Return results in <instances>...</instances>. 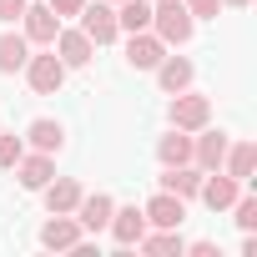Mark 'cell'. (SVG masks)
<instances>
[{"instance_id": "cell-1", "label": "cell", "mask_w": 257, "mask_h": 257, "mask_svg": "<svg viewBox=\"0 0 257 257\" xmlns=\"http://www.w3.org/2000/svg\"><path fill=\"white\" fill-rule=\"evenodd\" d=\"M152 31L167 46H187L192 31H197V21H192V11L182 6V0H157V6H152Z\"/></svg>"}, {"instance_id": "cell-2", "label": "cell", "mask_w": 257, "mask_h": 257, "mask_svg": "<svg viewBox=\"0 0 257 257\" xmlns=\"http://www.w3.org/2000/svg\"><path fill=\"white\" fill-rule=\"evenodd\" d=\"M212 121V101L197 96V91H177L172 96V126L177 132H202V126Z\"/></svg>"}, {"instance_id": "cell-3", "label": "cell", "mask_w": 257, "mask_h": 257, "mask_svg": "<svg viewBox=\"0 0 257 257\" xmlns=\"http://www.w3.org/2000/svg\"><path fill=\"white\" fill-rule=\"evenodd\" d=\"M81 31H86V41H91V46H111V41L121 36L116 11L106 6V0H96V6L86 0V6H81Z\"/></svg>"}, {"instance_id": "cell-4", "label": "cell", "mask_w": 257, "mask_h": 257, "mask_svg": "<svg viewBox=\"0 0 257 257\" xmlns=\"http://www.w3.org/2000/svg\"><path fill=\"white\" fill-rule=\"evenodd\" d=\"M26 76H31V91H36V96H56V91L66 86V66H61L56 51L31 56V61H26Z\"/></svg>"}, {"instance_id": "cell-5", "label": "cell", "mask_w": 257, "mask_h": 257, "mask_svg": "<svg viewBox=\"0 0 257 257\" xmlns=\"http://www.w3.org/2000/svg\"><path fill=\"white\" fill-rule=\"evenodd\" d=\"M162 56H167V41L157 31H132V41H126V61H132L137 71H157Z\"/></svg>"}, {"instance_id": "cell-6", "label": "cell", "mask_w": 257, "mask_h": 257, "mask_svg": "<svg viewBox=\"0 0 257 257\" xmlns=\"http://www.w3.org/2000/svg\"><path fill=\"white\" fill-rule=\"evenodd\" d=\"M21 36L31 41V46H51L56 41V31H61V16L51 11V6H26V16H21Z\"/></svg>"}, {"instance_id": "cell-7", "label": "cell", "mask_w": 257, "mask_h": 257, "mask_svg": "<svg viewBox=\"0 0 257 257\" xmlns=\"http://www.w3.org/2000/svg\"><path fill=\"white\" fill-rule=\"evenodd\" d=\"M197 197H202L212 212H227V207L242 197V182H232L227 172H207V177H202V187H197Z\"/></svg>"}, {"instance_id": "cell-8", "label": "cell", "mask_w": 257, "mask_h": 257, "mask_svg": "<svg viewBox=\"0 0 257 257\" xmlns=\"http://www.w3.org/2000/svg\"><path fill=\"white\" fill-rule=\"evenodd\" d=\"M51 51L61 56V66L66 71H81L86 61H91V41H86V31H56V41H51Z\"/></svg>"}, {"instance_id": "cell-9", "label": "cell", "mask_w": 257, "mask_h": 257, "mask_svg": "<svg viewBox=\"0 0 257 257\" xmlns=\"http://www.w3.org/2000/svg\"><path fill=\"white\" fill-rule=\"evenodd\" d=\"M41 242H46L51 252H71V247L81 242V222H76L71 212H51V222L41 227Z\"/></svg>"}, {"instance_id": "cell-10", "label": "cell", "mask_w": 257, "mask_h": 257, "mask_svg": "<svg viewBox=\"0 0 257 257\" xmlns=\"http://www.w3.org/2000/svg\"><path fill=\"white\" fill-rule=\"evenodd\" d=\"M142 212H147V227H182L187 222V202L172 197V192H157Z\"/></svg>"}, {"instance_id": "cell-11", "label": "cell", "mask_w": 257, "mask_h": 257, "mask_svg": "<svg viewBox=\"0 0 257 257\" xmlns=\"http://www.w3.org/2000/svg\"><path fill=\"white\" fill-rule=\"evenodd\" d=\"M111 237L121 242V247H132V242H142V232H147V212L142 207H111Z\"/></svg>"}, {"instance_id": "cell-12", "label": "cell", "mask_w": 257, "mask_h": 257, "mask_svg": "<svg viewBox=\"0 0 257 257\" xmlns=\"http://www.w3.org/2000/svg\"><path fill=\"white\" fill-rule=\"evenodd\" d=\"M227 147H232V137H227V132L192 137V162H197L202 172H217V167H222V157H227Z\"/></svg>"}, {"instance_id": "cell-13", "label": "cell", "mask_w": 257, "mask_h": 257, "mask_svg": "<svg viewBox=\"0 0 257 257\" xmlns=\"http://www.w3.org/2000/svg\"><path fill=\"white\" fill-rule=\"evenodd\" d=\"M111 207H116V202H111L106 192H96V197H86V192H81V202H76V212H71V217L81 222V232H101V227L111 222Z\"/></svg>"}, {"instance_id": "cell-14", "label": "cell", "mask_w": 257, "mask_h": 257, "mask_svg": "<svg viewBox=\"0 0 257 257\" xmlns=\"http://www.w3.org/2000/svg\"><path fill=\"white\" fill-rule=\"evenodd\" d=\"M192 76H197V71H192V61H187V56H162V61H157V81H162V91H167V96L187 91V86H192Z\"/></svg>"}, {"instance_id": "cell-15", "label": "cell", "mask_w": 257, "mask_h": 257, "mask_svg": "<svg viewBox=\"0 0 257 257\" xmlns=\"http://www.w3.org/2000/svg\"><path fill=\"white\" fill-rule=\"evenodd\" d=\"M11 172H21V187H26V192H41V187L56 177V162H51V152H36V157H21Z\"/></svg>"}, {"instance_id": "cell-16", "label": "cell", "mask_w": 257, "mask_h": 257, "mask_svg": "<svg viewBox=\"0 0 257 257\" xmlns=\"http://www.w3.org/2000/svg\"><path fill=\"white\" fill-rule=\"evenodd\" d=\"M202 167H192V162H182V167H167V177H162V192H172V197H197V187H202Z\"/></svg>"}, {"instance_id": "cell-17", "label": "cell", "mask_w": 257, "mask_h": 257, "mask_svg": "<svg viewBox=\"0 0 257 257\" xmlns=\"http://www.w3.org/2000/svg\"><path fill=\"white\" fill-rule=\"evenodd\" d=\"M252 167H257V147H252V142H237V147H227V157H222L217 172H227L232 182H247Z\"/></svg>"}, {"instance_id": "cell-18", "label": "cell", "mask_w": 257, "mask_h": 257, "mask_svg": "<svg viewBox=\"0 0 257 257\" xmlns=\"http://www.w3.org/2000/svg\"><path fill=\"white\" fill-rule=\"evenodd\" d=\"M41 192H46L51 212H76V202H81V182H71V177H51Z\"/></svg>"}, {"instance_id": "cell-19", "label": "cell", "mask_w": 257, "mask_h": 257, "mask_svg": "<svg viewBox=\"0 0 257 257\" xmlns=\"http://www.w3.org/2000/svg\"><path fill=\"white\" fill-rule=\"evenodd\" d=\"M142 252H152V257H182L187 252V242L177 237V227H157V232H142V242H137Z\"/></svg>"}, {"instance_id": "cell-20", "label": "cell", "mask_w": 257, "mask_h": 257, "mask_svg": "<svg viewBox=\"0 0 257 257\" xmlns=\"http://www.w3.org/2000/svg\"><path fill=\"white\" fill-rule=\"evenodd\" d=\"M26 142H31L36 152H51V157H56V152L66 147V132H61V121H46V116H41V121H31Z\"/></svg>"}, {"instance_id": "cell-21", "label": "cell", "mask_w": 257, "mask_h": 257, "mask_svg": "<svg viewBox=\"0 0 257 257\" xmlns=\"http://www.w3.org/2000/svg\"><path fill=\"white\" fill-rule=\"evenodd\" d=\"M116 26L132 36V31H152V6L147 0H116Z\"/></svg>"}, {"instance_id": "cell-22", "label": "cell", "mask_w": 257, "mask_h": 257, "mask_svg": "<svg viewBox=\"0 0 257 257\" xmlns=\"http://www.w3.org/2000/svg\"><path fill=\"white\" fill-rule=\"evenodd\" d=\"M26 61H31V41L26 36H16V31L0 36V71H6V76L11 71H26Z\"/></svg>"}, {"instance_id": "cell-23", "label": "cell", "mask_w": 257, "mask_h": 257, "mask_svg": "<svg viewBox=\"0 0 257 257\" xmlns=\"http://www.w3.org/2000/svg\"><path fill=\"white\" fill-rule=\"evenodd\" d=\"M157 157H162L167 167H182V162H192V137L172 126V132H167V137L157 142Z\"/></svg>"}, {"instance_id": "cell-24", "label": "cell", "mask_w": 257, "mask_h": 257, "mask_svg": "<svg viewBox=\"0 0 257 257\" xmlns=\"http://www.w3.org/2000/svg\"><path fill=\"white\" fill-rule=\"evenodd\" d=\"M21 157H26V142H21V137H11V132H0V167L11 172Z\"/></svg>"}, {"instance_id": "cell-25", "label": "cell", "mask_w": 257, "mask_h": 257, "mask_svg": "<svg viewBox=\"0 0 257 257\" xmlns=\"http://www.w3.org/2000/svg\"><path fill=\"white\" fill-rule=\"evenodd\" d=\"M232 212H237V227H242V232H252V227H257V197H237V202H232Z\"/></svg>"}, {"instance_id": "cell-26", "label": "cell", "mask_w": 257, "mask_h": 257, "mask_svg": "<svg viewBox=\"0 0 257 257\" xmlns=\"http://www.w3.org/2000/svg\"><path fill=\"white\" fill-rule=\"evenodd\" d=\"M182 6L192 11V21H217V11H222V0H182Z\"/></svg>"}, {"instance_id": "cell-27", "label": "cell", "mask_w": 257, "mask_h": 257, "mask_svg": "<svg viewBox=\"0 0 257 257\" xmlns=\"http://www.w3.org/2000/svg\"><path fill=\"white\" fill-rule=\"evenodd\" d=\"M26 6H31V0H0V21H6V26H16V21L26 16Z\"/></svg>"}, {"instance_id": "cell-28", "label": "cell", "mask_w": 257, "mask_h": 257, "mask_svg": "<svg viewBox=\"0 0 257 257\" xmlns=\"http://www.w3.org/2000/svg\"><path fill=\"white\" fill-rule=\"evenodd\" d=\"M81 6H86V0H51V11L66 21V16H81Z\"/></svg>"}, {"instance_id": "cell-29", "label": "cell", "mask_w": 257, "mask_h": 257, "mask_svg": "<svg viewBox=\"0 0 257 257\" xmlns=\"http://www.w3.org/2000/svg\"><path fill=\"white\" fill-rule=\"evenodd\" d=\"M222 6H252V0H222Z\"/></svg>"}, {"instance_id": "cell-30", "label": "cell", "mask_w": 257, "mask_h": 257, "mask_svg": "<svg viewBox=\"0 0 257 257\" xmlns=\"http://www.w3.org/2000/svg\"><path fill=\"white\" fill-rule=\"evenodd\" d=\"M111 6H116V0H111Z\"/></svg>"}]
</instances>
